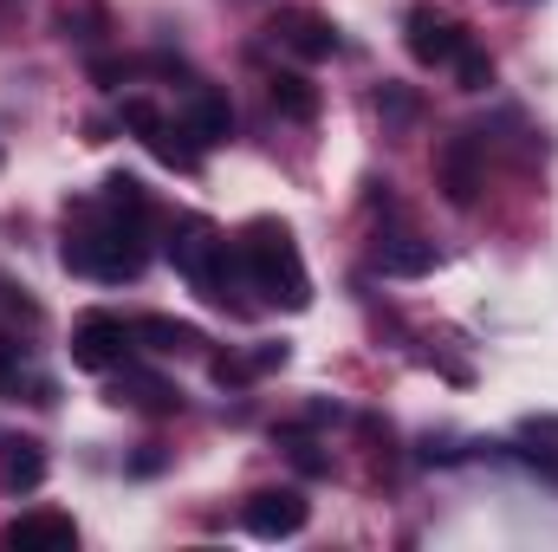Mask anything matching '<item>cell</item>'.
Listing matches in <instances>:
<instances>
[{
    "label": "cell",
    "instance_id": "16",
    "mask_svg": "<svg viewBox=\"0 0 558 552\" xmlns=\"http://www.w3.org/2000/svg\"><path fill=\"white\" fill-rule=\"evenodd\" d=\"M0 332H7V338L39 332V305H33L26 286H13V279H0Z\"/></svg>",
    "mask_w": 558,
    "mask_h": 552
},
{
    "label": "cell",
    "instance_id": "18",
    "mask_svg": "<svg viewBox=\"0 0 558 552\" xmlns=\"http://www.w3.org/2000/svg\"><path fill=\"white\" fill-rule=\"evenodd\" d=\"M377 118L403 131V124H416L422 118V98L410 92V85H377Z\"/></svg>",
    "mask_w": 558,
    "mask_h": 552
},
{
    "label": "cell",
    "instance_id": "23",
    "mask_svg": "<svg viewBox=\"0 0 558 552\" xmlns=\"http://www.w3.org/2000/svg\"><path fill=\"white\" fill-rule=\"evenodd\" d=\"M92 79L98 85H118V79H131V65L124 59H92Z\"/></svg>",
    "mask_w": 558,
    "mask_h": 552
},
{
    "label": "cell",
    "instance_id": "4",
    "mask_svg": "<svg viewBox=\"0 0 558 552\" xmlns=\"http://www.w3.org/2000/svg\"><path fill=\"white\" fill-rule=\"evenodd\" d=\"M267 39H274L279 52H292L299 65H318V59L338 52V26L318 7H279L274 20H267Z\"/></svg>",
    "mask_w": 558,
    "mask_h": 552
},
{
    "label": "cell",
    "instance_id": "9",
    "mask_svg": "<svg viewBox=\"0 0 558 552\" xmlns=\"http://www.w3.org/2000/svg\"><path fill=\"white\" fill-rule=\"evenodd\" d=\"M78 540V527H72V514H52V507H39V514H20V520H7L0 527V547H72Z\"/></svg>",
    "mask_w": 558,
    "mask_h": 552
},
{
    "label": "cell",
    "instance_id": "10",
    "mask_svg": "<svg viewBox=\"0 0 558 552\" xmlns=\"http://www.w3.org/2000/svg\"><path fill=\"white\" fill-rule=\"evenodd\" d=\"M111 377H118V404H131V410H149V416L182 410V391H175V384H162L156 371H137V364H118Z\"/></svg>",
    "mask_w": 558,
    "mask_h": 552
},
{
    "label": "cell",
    "instance_id": "13",
    "mask_svg": "<svg viewBox=\"0 0 558 552\" xmlns=\"http://www.w3.org/2000/svg\"><path fill=\"white\" fill-rule=\"evenodd\" d=\"M377 267L390 279H422L435 267V241H416V235H384L377 241Z\"/></svg>",
    "mask_w": 558,
    "mask_h": 552
},
{
    "label": "cell",
    "instance_id": "6",
    "mask_svg": "<svg viewBox=\"0 0 558 552\" xmlns=\"http://www.w3.org/2000/svg\"><path fill=\"white\" fill-rule=\"evenodd\" d=\"M435 176H441V195H448L454 208H474V195H481V182H487L481 143L474 137H448L441 149H435Z\"/></svg>",
    "mask_w": 558,
    "mask_h": 552
},
{
    "label": "cell",
    "instance_id": "15",
    "mask_svg": "<svg viewBox=\"0 0 558 552\" xmlns=\"http://www.w3.org/2000/svg\"><path fill=\"white\" fill-rule=\"evenodd\" d=\"M105 208H118V215H131V221H149V189H143L137 176H105V195H98Z\"/></svg>",
    "mask_w": 558,
    "mask_h": 552
},
{
    "label": "cell",
    "instance_id": "14",
    "mask_svg": "<svg viewBox=\"0 0 558 552\" xmlns=\"http://www.w3.org/2000/svg\"><path fill=\"white\" fill-rule=\"evenodd\" d=\"M267 98H274L279 118H292V124H312L318 118V85L305 72H274L267 79Z\"/></svg>",
    "mask_w": 558,
    "mask_h": 552
},
{
    "label": "cell",
    "instance_id": "12",
    "mask_svg": "<svg viewBox=\"0 0 558 552\" xmlns=\"http://www.w3.org/2000/svg\"><path fill=\"white\" fill-rule=\"evenodd\" d=\"M137 332V345H149V351H162V358H189V351H202L208 338L189 325V319H162V312H149V319H137L131 325Z\"/></svg>",
    "mask_w": 558,
    "mask_h": 552
},
{
    "label": "cell",
    "instance_id": "22",
    "mask_svg": "<svg viewBox=\"0 0 558 552\" xmlns=\"http://www.w3.org/2000/svg\"><path fill=\"white\" fill-rule=\"evenodd\" d=\"M247 364H254V377H267V371L286 364V345H254V351H247Z\"/></svg>",
    "mask_w": 558,
    "mask_h": 552
},
{
    "label": "cell",
    "instance_id": "19",
    "mask_svg": "<svg viewBox=\"0 0 558 552\" xmlns=\"http://www.w3.org/2000/svg\"><path fill=\"white\" fill-rule=\"evenodd\" d=\"M454 85H461V92H487V85H494V59L474 52V46H461V52H454Z\"/></svg>",
    "mask_w": 558,
    "mask_h": 552
},
{
    "label": "cell",
    "instance_id": "17",
    "mask_svg": "<svg viewBox=\"0 0 558 552\" xmlns=\"http://www.w3.org/2000/svg\"><path fill=\"white\" fill-rule=\"evenodd\" d=\"M149 149H156L169 169H195V163H202V143L189 137V131H175V124H162V131L149 137Z\"/></svg>",
    "mask_w": 558,
    "mask_h": 552
},
{
    "label": "cell",
    "instance_id": "8",
    "mask_svg": "<svg viewBox=\"0 0 558 552\" xmlns=\"http://www.w3.org/2000/svg\"><path fill=\"white\" fill-rule=\"evenodd\" d=\"M182 131L202 143V149L234 137V105H228V92H215V85H189V98H182Z\"/></svg>",
    "mask_w": 558,
    "mask_h": 552
},
{
    "label": "cell",
    "instance_id": "3",
    "mask_svg": "<svg viewBox=\"0 0 558 552\" xmlns=\"http://www.w3.org/2000/svg\"><path fill=\"white\" fill-rule=\"evenodd\" d=\"M131 351H137V332H131L118 312H85V319L72 325V364H78V371L111 377L118 364H131Z\"/></svg>",
    "mask_w": 558,
    "mask_h": 552
},
{
    "label": "cell",
    "instance_id": "21",
    "mask_svg": "<svg viewBox=\"0 0 558 552\" xmlns=\"http://www.w3.org/2000/svg\"><path fill=\"white\" fill-rule=\"evenodd\" d=\"M208 377H215L221 391H241V384L254 377V364H247L241 351H221V358H208Z\"/></svg>",
    "mask_w": 558,
    "mask_h": 552
},
{
    "label": "cell",
    "instance_id": "1",
    "mask_svg": "<svg viewBox=\"0 0 558 552\" xmlns=\"http://www.w3.org/2000/svg\"><path fill=\"white\" fill-rule=\"evenodd\" d=\"M78 215L92 221V228H65V248H59V261L72 267V274L85 279H137L143 274V228L149 221H131V215H118V208H105V202H78Z\"/></svg>",
    "mask_w": 558,
    "mask_h": 552
},
{
    "label": "cell",
    "instance_id": "11",
    "mask_svg": "<svg viewBox=\"0 0 558 552\" xmlns=\"http://www.w3.org/2000/svg\"><path fill=\"white\" fill-rule=\"evenodd\" d=\"M46 481V448L33 442V435H13L7 448H0V488L7 494H33Z\"/></svg>",
    "mask_w": 558,
    "mask_h": 552
},
{
    "label": "cell",
    "instance_id": "20",
    "mask_svg": "<svg viewBox=\"0 0 558 552\" xmlns=\"http://www.w3.org/2000/svg\"><path fill=\"white\" fill-rule=\"evenodd\" d=\"M118 124H124V131H137V137L149 143L156 131H162V124H169V118H162L149 98H124V105H118Z\"/></svg>",
    "mask_w": 558,
    "mask_h": 552
},
{
    "label": "cell",
    "instance_id": "7",
    "mask_svg": "<svg viewBox=\"0 0 558 552\" xmlns=\"http://www.w3.org/2000/svg\"><path fill=\"white\" fill-rule=\"evenodd\" d=\"M461 46H468V26L441 20L435 7H410V59L416 65H454Z\"/></svg>",
    "mask_w": 558,
    "mask_h": 552
},
{
    "label": "cell",
    "instance_id": "2",
    "mask_svg": "<svg viewBox=\"0 0 558 552\" xmlns=\"http://www.w3.org/2000/svg\"><path fill=\"white\" fill-rule=\"evenodd\" d=\"M234 248H241V267H247V286H254V292H267L286 312H305V305H312V279H305V261H299V248H292V228L254 221Z\"/></svg>",
    "mask_w": 558,
    "mask_h": 552
},
{
    "label": "cell",
    "instance_id": "5",
    "mask_svg": "<svg viewBox=\"0 0 558 552\" xmlns=\"http://www.w3.org/2000/svg\"><path fill=\"white\" fill-rule=\"evenodd\" d=\"M247 533L254 540H292V533H305V520H312V501L299 494V488H260L254 501H247Z\"/></svg>",
    "mask_w": 558,
    "mask_h": 552
}]
</instances>
